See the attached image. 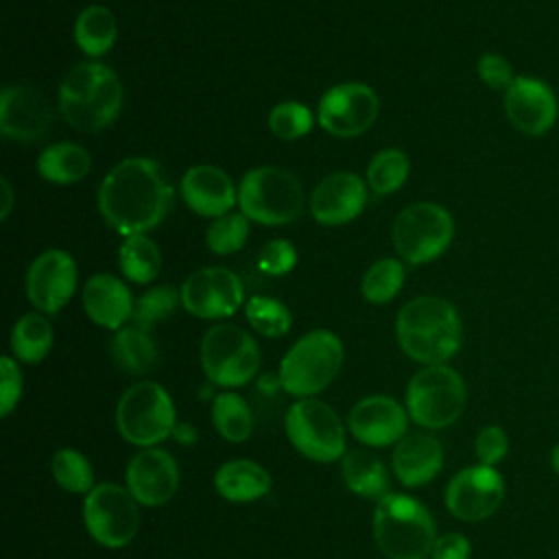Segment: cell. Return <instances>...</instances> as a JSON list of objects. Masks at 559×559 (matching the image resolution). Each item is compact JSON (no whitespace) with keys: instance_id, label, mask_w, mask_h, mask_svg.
Here are the masks:
<instances>
[{"instance_id":"4dcf8cb0","label":"cell","mask_w":559,"mask_h":559,"mask_svg":"<svg viewBox=\"0 0 559 559\" xmlns=\"http://www.w3.org/2000/svg\"><path fill=\"white\" fill-rule=\"evenodd\" d=\"M118 266L133 284H151L162 269V253L153 238L146 234L127 236L118 249Z\"/></svg>"},{"instance_id":"30bf717a","label":"cell","mask_w":559,"mask_h":559,"mask_svg":"<svg viewBox=\"0 0 559 559\" xmlns=\"http://www.w3.org/2000/svg\"><path fill=\"white\" fill-rule=\"evenodd\" d=\"M393 247L406 264H426L439 258L454 238L452 214L432 201L406 205L393 223Z\"/></svg>"},{"instance_id":"74e56055","label":"cell","mask_w":559,"mask_h":559,"mask_svg":"<svg viewBox=\"0 0 559 559\" xmlns=\"http://www.w3.org/2000/svg\"><path fill=\"white\" fill-rule=\"evenodd\" d=\"M249 236V218L242 212H227L205 229V245L216 255H231L240 251Z\"/></svg>"},{"instance_id":"2e32d148","label":"cell","mask_w":559,"mask_h":559,"mask_svg":"<svg viewBox=\"0 0 559 559\" xmlns=\"http://www.w3.org/2000/svg\"><path fill=\"white\" fill-rule=\"evenodd\" d=\"M76 262L66 249L41 251L26 271V297L37 312L57 314L76 290Z\"/></svg>"},{"instance_id":"ffe728a7","label":"cell","mask_w":559,"mask_h":559,"mask_svg":"<svg viewBox=\"0 0 559 559\" xmlns=\"http://www.w3.org/2000/svg\"><path fill=\"white\" fill-rule=\"evenodd\" d=\"M177 487V461L162 448H144L127 465V489L142 507L166 504Z\"/></svg>"},{"instance_id":"4316f807","label":"cell","mask_w":559,"mask_h":559,"mask_svg":"<svg viewBox=\"0 0 559 559\" xmlns=\"http://www.w3.org/2000/svg\"><path fill=\"white\" fill-rule=\"evenodd\" d=\"M92 157L87 148L76 142H55L46 146L37 157V173L41 179L57 186H72L87 177Z\"/></svg>"},{"instance_id":"60d3db41","label":"cell","mask_w":559,"mask_h":559,"mask_svg":"<svg viewBox=\"0 0 559 559\" xmlns=\"http://www.w3.org/2000/svg\"><path fill=\"white\" fill-rule=\"evenodd\" d=\"M478 463L496 467L509 454V435L500 426H485L474 441Z\"/></svg>"},{"instance_id":"44dd1931","label":"cell","mask_w":559,"mask_h":559,"mask_svg":"<svg viewBox=\"0 0 559 559\" xmlns=\"http://www.w3.org/2000/svg\"><path fill=\"white\" fill-rule=\"evenodd\" d=\"M504 114L518 131L526 135H544L557 120V98L544 81L515 76L504 92Z\"/></svg>"},{"instance_id":"836d02e7","label":"cell","mask_w":559,"mask_h":559,"mask_svg":"<svg viewBox=\"0 0 559 559\" xmlns=\"http://www.w3.org/2000/svg\"><path fill=\"white\" fill-rule=\"evenodd\" d=\"M408 170L411 162L404 151L382 148L371 157L367 166V186L376 194H391L406 183Z\"/></svg>"},{"instance_id":"8fae6325","label":"cell","mask_w":559,"mask_h":559,"mask_svg":"<svg viewBox=\"0 0 559 559\" xmlns=\"http://www.w3.org/2000/svg\"><path fill=\"white\" fill-rule=\"evenodd\" d=\"M284 430L290 445L314 463H332L347 452L343 421L336 411L321 400H297L284 417Z\"/></svg>"},{"instance_id":"f6af8a7d","label":"cell","mask_w":559,"mask_h":559,"mask_svg":"<svg viewBox=\"0 0 559 559\" xmlns=\"http://www.w3.org/2000/svg\"><path fill=\"white\" fill-rule=\"evenodd\" d=\"M0 190H2V205H0V218L7 221L9 214H11V207H13V188L9 183L7 177L0 179Z\"/></svg>"},{"instance_id":"f1b7e54d","label":"cell","mask_w":559,"mask_h":559,"mask_svg":"<svg viewBox=\"0 0 559 559\" xmlns=\"http://www.w3.org/2000/svg\"><path fill=\"white\" fill-rule=\"evenodd\" d=\"M118 39V22L105 4L85 7L74 22V41L79 50L92 59L111 50Z\"/></svg>"},{"instance_id":"ab89813d","label":"cell","mask_w":559,"mask_h":559,"mask_svg":"<svg viewBox=\"0 0 559 559\" xmlns=\"http://www.w3.org/2000/svg\"><path fill=\"white\" fill-rule=\"evenodd\" d=\"M295 264H297V249L290 240H284V238L269 240L258 253V269L271 277L290 273Z\"/></svg>"},{"instance_id":"d6a6232c","label":"cell","mask_w":559,"mask_h":559,"mask_svg":"<svg viewBox=\"0 0 559 559\" xmlns=\"http://www.w3.org/2000/svg\"><path fill=\"white\" fill-rule=\"evenodd\" d=\"M404 280L406 271L402 260L380 258L365 271L360 280V293L369 304H386L400 293Z\"/></svg>"},{"instance_id":"ee69618b","label":"cell","mask_w":559,"mask_h":559,"mask_svg":"<svg viewBox=\"0 0 559 559\" xmlns=\"http://www.w3.org/2000/svg\"><path fill=\"white\" fill-rule=\"evenodd\" d=\"M472 546L463 533H445L437 537L430 559H469Z\"/></svg>"},{"instance_id":"9a60e30c","label":"cell","mask_w":559,"mask_h":559,"mask_svg":"<svg viewBox=\"0 0 559 559\" xmlns=\"http://www.w3.org/2000/svg\"><path fill=\"white\" fill-rule=\"evenodd\" d=\"M181 306L199 319H227L245 301L242 280L225 266H203L179 288Z\"/></svg>"},{"instance_id":"3957f363","label":"cell","mask_w":559,"mask_h":559,"mask_svg":"<svg viewBox=\"0 0 559 559\" xmlns=\"http://www.w3.org/2000/svg\"><path fill=\"white\" fill-rule=\"evenodd\" d=\"M59 114L76 131L96 133L109 127L124 100L118 74L100 61L74 66L59 83Z\"/></svg>"},{"instance_id":"5b68a950","label":"cell","mask_w":559,"mask_h":559,"mask_svg":"<svg viewBox=\"0 0 559 559\" xmlns=\"http://www.w3.org/2000/svg\"><path fill=\"white\" fill-rule=\"evenodd\" d=\"M238 207L253 223L269 227L288 225L306 207L304 186L286 168L255 166L238 183Z\"/></svg>"},{"instance_id":"277c9868","label":"cell","mask_w":559,"mask_h":559,"mask_svg":"<svg viewBox=\"0 0 559 559\" xmlns=\"http://www.w3.org/2000/svg\"><path fill=\"white\" fill-rule=\"evenodd\" d=\"M373 539L389 559H426L437 542L432 513L413 496L386 493L373 509Z\"/></svg>"},{"instance_id":"7c38bea8","label":"cell","mask_w":559,"mask_h":559,"mask_svg":"<svg viewBox=\"0 0 559 559\" xmlns=\"http://www.w3.org/2000/svg\"><path fill=\"white\" fill-rule=\"evenodd\" d=\"M131 491L116 483L96 485L83 500V524L105 548H124L140 531V509Z\"/></svg>"},{"instance_id":"5bb4252c","label":"cell","mask_w":559,"mask_h":559,"mask_svg":"<svg viewBox=\"0 0 559 559\" xmlns=\"http://www.w3.org/2000/svg\"><path fill=\"white\" fill-rule=\"evenodd\" d=\"M504 500V478L491 465H469L459 469L445 487V507L461 522H483L491 518Z\"/></svg>"},{"instance_id":"ba28073f","label":"cell","mask_w":559,"mask_h":559,"mask_svg":"<svg viewBox=\"0 0 559 559\" xmlns=\"http://www.w3.org/2000/svg\"><path fill=\"white\" fill-rule=\"evenodd\" d=\"M465 382L448 365H426L406 386V413L428 430L452 426L465 411Z\"/></svg>"},{"instance_id":"d6986e66","label":"cell","mask_w":559,"mask_h":559,"mask_svg":"<svg viewBox=\"0 0 559 559\" xmlns=\"http://www.w3.org/2000/svg\"><path fill=\"white\" fill-rule=\"evenodd\" d=\"M367 203V183L349 170L323 177L310 194V212L319 225L338 227L352 223Z\"/></svg>"},{"instance_id":"8992f818","label":"cell","mask_w":559,"mask_h":559,"mask_svg":"<svg viewBox=\"0 0 559 559\" xmlns=\"http://www.w3.org/2000/svg\"><path fill=\"white\" fill-rule=\"evenodd\" d=\"M343 343L330 330H312L297 338L280 362V386L295 397H312L328 389L343 367Z\"/></svg>"},{"instance_id":"603a6c76","label":"cell","mask_w":559,"mask_h":559,"mask_svg":"<svg viewBox=\"0 0 559 559\" xmlns=\"http://www.w3.org/2000/svg\"><path fill=\"white\" fill-rule=\"evenodd\" d=\"M81 301L92 323L114 332L131 321L135 304L129 286L111 273L92 275L83 286Z\"/></svg>"},{"instance_id":"d4e9b609","label":"cell","mask_w":559,"mask_h":559,"mask_svg":"<svg viewBox=\"0 0 559 559\" xmlns=\"http://www.w3.org/2000/svg\"><path fill=\"white\" fill-rule=\"evenodd\" d=\"M214 487L227 502H255L271 491V476L255 461L234 459L216 469Z\"/></svg>"},{"instance_id":"1f68e13d","label":"cell","mask_w":559,"mask_h":559,"mask_svg":"<svg viewBox=\"0 0 559 559\" xmlns=\"http://www.w3.org/2000/svg\"><path fill=\"white\" fill-rule=\"evenodd\" d=\"M212 421L218 435L229 443L247 441L253 430V413L245 397L234 391H223L214 397Z\"/></svg>"},{"instance_id":"484cf974","label":"cell","mask_w":559,"mask_h":559,"mask_svg":"<svg viewBox=\"0 0 559 559\" xmlns=\"http://www.w3.org/2000/svg\"><path fill=\"white\" fill-rule=\"evenodd\" d=\"M341 476L345 487L367 500H380L389 491V472L384 463L369 450H349L341 459Z\"/></svg>"},{"instance_id":"bcb514c9","label":"cell","mask_w":559,"mask_h":559,"mask_svg":"<svg viewBox=\"0 0 559 559\" xmlns=\"http://www.w3.org/2000/svg\"><path fill=\"white\" fill-rule=\"evenodd\" d=\"M550 467H552V472L559 476V441L552 445V450H550Z\"/></svg>"},{"instance_id":"d590c367","label":"cell","mask_w":559,"mask_h":559,"mask_svg":"<svg viewBox=\"0 0 559 559\" xmlns=\"http://www.w3.org/2000/svg\"><path fill=\"white\" fill-rule=\"evenodd\" d=\"M245 317L249 325L266 338H280L288 334L293 325L290 310L280 299L266 295L249 297L245 304Z\"/></svg>"},{"instance_id":"ac0fdd59","label":"cell","mask_w":559,"mask_h":559,"mask_svg":"<svg viewBox=\"0 0 559 559\" xmlns=\"http://www.w3.org/2000/svg\"><path fill=\"white\" fill-rule=\"evenodd\" d=\"M52 124L48 98L31 85H7L0 94V131L15 142L39 140Z\"/></svg>"},{"instance_id":"52a82bcc","label":"cell","mask_w":559,"mask_h":559,"mask_svg":"<svg viewBox=\"0 0 559 559\" xmlns=\"http://www.w3.org/2000/svg\"><path fill=\"white\" fill-rule=\"evenodd\" d=\"M175 426L173 397L153 380L129 386L116 404V428L124 441L138 448H155L175 432Z\"/></svg>"},{"instance_id":"f546056e","label":"cell","mask_w":559,"mask_h":559,"mask_svg":"<svg viewBox=\"0 0 559 559\" xmlns=\"http://www.w3.org/2000/svg\"><path fill=\"white\" fill-rule=\"evenodd\" d=\"M11 352L20 362L37 365L41 362L55 343L52 323L44 312H26L20 317L11 330Z\"/></svg>"},{"instance_id":"7bdbcfd3","label":"cell","mask_w":559,"mask_h":559,"mask_svg":"<svg viewBox=\"0 0 559 559\" xmlns=\"http://www.w3.org/2000/svg\"><path fill=\"white\" fill-rule=\"evenodd\" d=\"M478 76L480 81L491 87V90H502L507 92L511 87V83L515 81L513 76V70H511V63L498 55V52H485L480 55L478 59Z\"/></svg>"},{"instance_id":"cb8c5ba5","label":"cell","mask_w":559,"mask_h":559,"mask_svg":"<svg viewBox=\"0 0 559 559\" xmlns=\"http://www.w3.org/2000/svg\"><path fill=\"white\" fill-rule=\"evenodd\" d=\"M395 478L404 487H421L430 483L443 467V445L428 432L404 435L391 454Z\"/></svg>"},{"instance_id":"f35d334b","label":"cell","mask_w":559,"mask_h":559,"mask_svg":"<svg viewBox=\"0 0 559 559\" xmlns=\"http://www.w3.org/2000/svg\"><path fill=\"white\" fill-rule=\"evenodd\" d=\"M314 114L297 100H284L269 114V129L280 140H299L312 131Z\"/></svg>"},{"instance_id":"e575fe53","label":"cell","mask_w":559,"mask_h":559,"mask_svg":"<svg viewBox=\"0 0 559 559\" xmlns=\"http://www.w3.org/2000/svg\"><path fill=\"white\" fill-rule=\"evenodd\" d=\"M50 472L63 491L87 496L96 487L92 463L83 452L74 448L57 450L50 461Z\"/></svg>"},{"instance_id":"7402d4cb","label":"cell","mask_w":559,"mask_h":559,"mask_svg":"<svg viewBox=\"0 0 559 559\" xmlns=\"http://www.w3.org/2000/svg\"><path fill=\"white\" fill-rule=\"evenodd\" d=\"M179 192L183 203L205 218H218L238 203V188L231 177L214 164L190 166L179 181Z\"/></svg>"},{"instance_id":"4fadbf2b","label":"cell","mask_w":559,"mask_h":559,"mask_svg":"<svg viewBox=\"0 0 559 559\" xmlns=\"http://www.w3.org/2000/svg\"><path fill=\"white\" fill-rule=\"evenodd\" d=\"M380 100L373 87L358 81L332 85L317 105V122L336 138L362 135L378 118Z\"/></svg>"},{"instance_id":"b9f144b4","label":"cell","mask_w":559,"mask_h":559,"mask_svg":"<svg viewBox=\"0 0 559 559\" xmlns=\"http://www.w3.org/2000/svg\"><path fill=\"white\" fill-rule=\"evenodd\" d=\"M22 371L11 356L0 358V415L7 417L22 397Z\"/></svg>"},{"instance_id":"9c48e42d","label":"cell","mask_w":559,"mask_h":559,"mask_svg":"<svg viewBox=\"0 0 559 559\" xmlns=\"http://www.w3.org/2000/svg\"><path fill=\"white\" fill-rule=\"evenodd\" d=\"M201 367L212 384L238 389L258 373L260 347L240 325L216 323L201 338Z\"/></svg>"},{"instance_id":"7a4b0ae2","label":"cell","mask_w":559,"mask_h":559,"mask_svg":"<svg viewBox=\"0 0 559 559\" xmlns=\"http://www.w3.org/2000/svg\"><path fill=\"white\" fill-rule=\"evenodd\" d=\"M400 349L421 365H445L461 347L463 328L456 308L437 295L406 301L395 317Z\"/></svg>"},{"instance_id":"83f0119b","label":"cell","mask_w":559,"mask_h":559,"mask_svg":"<svg viewBox=\"0 0 559 559\" xmlns=\"http://www.w3.org/2000/svg\"><path fill=\"white\" fill-rule=\"evenodd\" d=\"M109 354L118 369L131 373V376H144L151 373L157 367L159 352L148 334V330H142L138 325H124L116 330Z\"/></svg>"},{"instance_id":"e0dca14e","label":"cell","mask_w":559,"mask_h":559,"mask_svg":"<svg viewBox=\"0 0 559 559\" xmlns=\"http://www.w3.org/2000/svg\"><path fill=\"white\" fill-rule=\"evenodd\" d=\"M347 426L362 445L386 448L404 437L408 413L395 397L369 395L352 406Z\"/></svg>"},{"instance_id":"8d00e7d4","label":"cell","mask_w":559,"mask_h":559,"mask_svg":"<svg viewBox=\"0 0 559 559\" xmlns=\"http://www.w3.org/2000/svg\"><path fill=\"white\" fill-rule=\"evenodd\" d=\"M179 304H181V293L179 290H175L168 284L153 286L135 299L131 321H133V325L142 328V330H151L153 325L168 319L177 310Z\"/></svg>"},{"instance_id":"6da1fadb","label":"cell","mask_w":559,"mask_h":559,"mask_svg":"<svg viewBox=\"0 0 559 559\" xmlns=\"http://www.w3.org/2000/svg\"><path fill=\"white\" fill-rule=\"evenodd\" d=\"M103 221L120 236L155 229L173 205V186L151 157H127L109 168L96 194Z\"/></svg>"}]
</instances>
